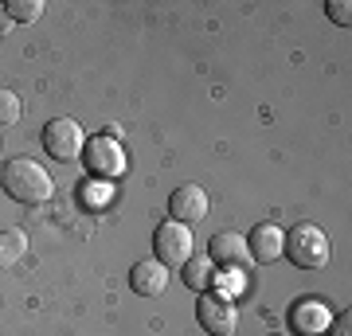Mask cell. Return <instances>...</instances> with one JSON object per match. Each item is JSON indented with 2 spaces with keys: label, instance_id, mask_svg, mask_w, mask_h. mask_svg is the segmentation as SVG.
<instances>
[{
  "label": "cell",
  "instance_id": "6da1fadb",
  "mask_svg": "<svg viewBox=\"0 0 352 336\" xmlns=\"http://www.w3.org/2000/svg\"><path fill=\"white\" fill-rule=\"evenodd\" d=\"M0 192L24 208H36V203H47L55 196V180L39 161L32 157H12V161L0 168Z\"/></svg>",
  "mask_w": 352,
  "mask_h": 336
},
{
  "label": "cell",
  "instance_id": "7a4b0ae2",
  "mask_svg": "<svg viewBox=\"0 0 352 336\" xmlns=\"http://www.w3.org/2000/svg\"><path fill=\"white\" fill-rule=\"evenodd\" d=\"M282 258H289L298 270H325L329 266V238L317 223H294L286 231Z\"/></svg>",
  "mask_w": 352,
  "mask_h": 336
},
{
  "label": "cell",
  "instance_id": "3957f363",
  "mask_svg": "<svg viewBox=\"0 0 352 336\" xmlns=\"http://www.w3.org/2000/svg\"><path fill=\"white\" fill-rule=\"evenodd\" d=\"M82 164H87V172L94 176V180H122L126 168H129L126 145L118 137L98 133V137H90L87 145H82Z\"/></svg>",
  "mask_w": 352,
  "mask_h": 336
},
{
  "label": "cell",
  "instance_id": "277c9868",
  "mask_svg": "<svg viewBox=\"0 0 352 336\" xmlns=\"http://www.w3.org/2000/svg\"><path fill=\"white\" fill-rule=\"evenodd\" d=\"M196 321L208 336H235L239 328V309L223 289H204L196 298Z\"/></svg>",
  "mask_w": 352,
  "mask_h": 336
},
{
  "label": "cell",
  "instance_id": "5b68a950",
  "mask_svg": "<svg viewBox=\"0 0 352 336\" xmlns=\"http://www.w3.org/2000/svg\"><path fill=\"white\" fill-rule=\"evenodd\" d=\"M39 141H43V153H47L51 161L67 164V161H78V157H82L87 133H82V125H78L75 117H51V122L43 125Z\"/></svg>",
  "mask_w": 352,
  "mask_h": 336
},
{
  "label": "cell",
  "instance_id": "8992f818",
  "mask_svg": "<svg viewBox=\"0 0 352 336\" xmlns=\"http://www.w3.org/2000/svg\"><path fill=\"white\" fill-rule=\"evenodd\" d=\"M192 243H196L192 227L176 223V219H164L157 227V235H153V258L161 262V266H168V270H180L192 258Z\"/></svg>",
  "mask_w": 352,
  "mask_h": 336
},
{
  "label": "cell",
  "instance_id": "52a82bcc",
  "mask_svg": "<svg viewBox=\"0 0 352 336\" xmlns=\"http://www.w3.org/2000/svg\"><path fill=\"white\" fill-rule=\"evenodd\" d=\"M208 212H212V199H208V192L200 184H180L168 196V219H176V223H184V227L204 223Z\"/></svg>",
  "mask_w": 352,
  "mask_h": 336
},
{
  "label": "cell",
  "instance_id": "ba28073f",
  "mask_svg": "<svg viewBox=\"0 0 352 336\" xmlns=\"http://www.w3.org/2000/svg\"><path fill=\"white\" fill-rule=\"evenodd\" d=\"M286 321L294 336H321L329 328V321H333V313H329V305L321 298H298L289 305Z\"/></svg>",
  "mask_w": 352,
  "mask_h": 336
},
{
  "label": "cell",
  "instance_id": "9c48e42d",
  "mask_svg": "<svg viewBox=\"0 0 352 336\" xmlns=\"http://www.w3.org/2000/svg\"><path fill=\"white\" fill-rule=\"evenodd\" d=\"M208 258H212V266H223V270H243L251 262V250H247V238L239 231H223V235H212Z\"/></svg>",
  "mask_w": 352,
  "mask_h": 336
},
{
  "label": "cell",
  "instance_id": "30bf717a",
  "mask_svg": "<svg viewBox=\"0 0 352 336\" xmlns=\"http://www.w3.org/2000/svg\"><path fill=\"white\" fill-rule=\"evenodd\" d=\"M243 238H247L251 258L263 262V266L278 262L282 258V247H286V231H282L278 223H258V227H251V235H243Z\"/></svg>",
  "mask_w": 352,
  "mask_h": 336
},
{
  "label": "cell",
  "instance_id": "8fae6325",
  "mask_svg": "<svg viewBox=\"0 0 352 336\" xmlns=\"http://www.w3.org/2000/svg\"><path fill=\"white\" fill-rule=\"evenodd\" d=\"M129 289H133L138 298H161L164 289H168V266H161L157 258L133 262V270H129Z\"/></svg>",
  "mask_w": 352,
  "mask_h": 336
},
{
  "label": "cell",
  "instance_id": "7c38bea8",
  "mask_svg": "<svg viewBox=\"0 0 352 336\" xmlns=\"http://www.w3.org/2000/svg\"><path fill=\"white\" fill-rule=\"evenodd\" d=\"M180 278H184V286L196 289V293L212 289V282H215V266H212V258H208V254H192V258L184 262V266H180Z\"/></svg>",
  "mask_w": 352,
  "mask_h": 336
},
{
  "label": "cell",
  "instance_id": "4fadbf2b",
  "mask_svg": "<svg viewBox=\"0 0 352 336\" xmlns=\"http://www.w3.org/2000/svg\"><path fill=\"white\" fill-rule=\"evenodd\" d=\"M24 254H28V235L20 227H4V231H0V270L24 262Z\"/></svg>",
  "mask_w": 352,
  "mask_h": 336
},
{
  "label": "cell",
  "instance_id": "5bb4252c",
  "mask_svg": "<svg viewBox=\"0 0 352 336\" xmlns=\"http://www.w3.org/2000/svg\"><path fill=\"white\" fill-rule=\"evenodd\" d=\"M4 12H8L12 24H36L39 16H43V4H39V0H8Z\"/></svg>",
  "mask_w": 352,
  "mask_h": 336
},
{
  "label": "cell",
  "instance_id": "9a60e30c",
  "mask_svg": "<svg viewBox=\"0 0 352 336\" xmlns=\"http://www.w3.org/2000/svg\"><path fill=\"white\" fill-rule=\"evenodd\" d=\"M24 117V102H20V94L8 87H0V129H8V125H16Z\"/></svg>",
  "mask_w": 352,
  "mask_h": 336
},
{
  "label": "cell",
  "instance_id": "2e32d148",
  "mask_svg": "<svg viewBox=\"0 0 352 336\" xmlns=\"http://www.w3.org/2000/svg\"><path fill=\"white\" fill-rule=\"evenodd\" d=\"M325 12H329V20H333L337 27H349L352 24V4H349V0H329Z\"/></svg>",
  "mask_w": 352,
  "mask_h": 336
},
{
  "label": "cell",
  "instance_id": "e0dca14e",
  "mask_svg": "<svg viewBox=\"0 0 352 336\" xmlns=\"http://www.w3.org/2000/svg\"><path fill=\"white\" fill-rule=\"evenodd\" d=\"M329 333L333 336H352V313L344 309L340 317H333V321H329Z\"/></svg>",
  "mask_w": 352,
  "mask_h": 336
},
{
  "label": "cell",
  "instance_id": "ac0fdd59",
  "mask_svg": "<svg viewBox=\"0 0 352 336\" xmlns=\"http://www.w3.org/2000/svg\"><path fill=\"white\" fill-rule=\"evenodd\" d=\"M12 32V20H8V12H4V4H0V36H8Z\"/></svg>",
  "mask_w": 352,
  "mask_h": 336
},
{
  "label": "cell",
  "instance_id": "d6986e66",
  "mask_svg": "<svg viewBox=\"0 0 352 336\" xmlns=\"http://www.w3.org/2000/svg\"><path fill=\"white\" fill-rule=\"evenodd\" d=\"M0 149H4V141H0Z\"/></svg>",
  "mask_w": 352,
  "mask_h": 336
},
{
  "label": "cell",
  "instance_id": "ffe728a7",
  "mask_svg": "<svg viewBox=\"0 0 352 336\" xmlns=\"http://www.w3.org/2000/svg\"><path fill=\"white\" fill-rule=\"evenodd\" d=\"M0 168H4V164H0Z\"/></svg>",
  "mask_w": 352,
  "mask_h": 336
}]
</instances>
